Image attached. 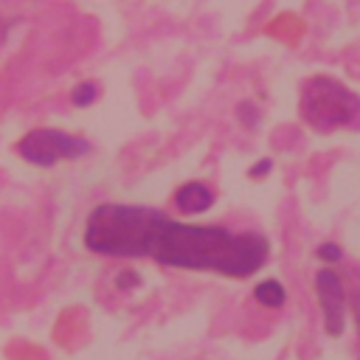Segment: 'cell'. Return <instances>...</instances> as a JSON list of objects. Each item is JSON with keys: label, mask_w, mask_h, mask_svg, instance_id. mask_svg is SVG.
<instances>
[{"label": "cell", "mask_w": 360, "mask_h": 360, "mask_svg": "<svg viewBox=\"0 0 360 360\" xmlns=\"http://www.w3.org/2000/svg\"><path fill=\"white\" fill-rule=\"evenodd\" d=\"M138 281H141V276H138L135 270H124V273H118V276H115V287H118V292L132 290Z\"/></svg>", "instance_id": "obj_11"}, {"label": "cell", "mask_w": 360, "mask_h": 360, "mask_svg": "<svg viewBox=\"0 0 360 360\" xmlns=\"http://www.w3.org/2000/svg\"><path fill=\"white\" fill-rule=\"evenodd\" d=\"M270 169H273V160H270V158H262L259 163H253V166H250V172H248V174H250V177H264Z\"/></svg>", "instance_id": "obj_12"}, {"label": "cell", "mask_w": 360, "mask_h": 360, "mask_svg": "<svg viewBox=\"0 0 360 360\" xmlns=\"http://www.w3.org/2000/svg\"><path fill=\"white\" fill-rule=\"evenodd\" d=\"M318 259H323L326 264H335V262H340L343 259V250H340V245H335V242H323V245H318Z\"/></svg>", "instance_id": "obj_10"}, {"label": "cell", "mask_w": 360, "mask_h": 360, "mask_svg": "<svg viewBox=\"0 0 360 360\" xmlns=\"http://www.w3.org/2000/svg\"><path fill=\"white\" fill-rule=\"evenodd\" d=\"M236 115H239V121H242L248 129H253V127L259 124V110H256V104H253V101H239Z\"/></svg>", "instance_id": "obj_9"}, {"label": "cell", "mask_w": 360, "mask_h": 360, "mask_svg": "<svg viewBox=\"0 0 360 360\" xmlns=\"http://www.w3.org/2000/svg\"><path fill=\"white\" fill-rule=\"evenodd\" d=\"M270 256L267 236L256 231L233 233L225 225H188L160 214L146 259L180 270H208L231 278L253 276Z\"/></svg>", "instance_id": "obj_1"}, {"label": "cell", "mask_w": 360, "mask_h": 360, "mask_svg": "<svg viewBox=\"0 0 360 360\" xmlns=\"http://www.w3.org/2000/svg\"><path fill=\"white\" fill-rule=\"evenodd\" d=\"M17 152L22 155V160L34 166H53L59 160H76L84 152H90V141L45 127V129H31L28 135H22V141L17 143Z\"/></svg>", "instance_id": "obj_4"}, {"label": "cell", "mask_w": 360, "mask_h": 360, "mask_svg": "<svg viewBox=\"0 0 360 360\" xmlns=\"http://www.w3.org/2000/svg\"><path fill=\"white\" fill-rule=\"evenodd\" d=\"M96 96H98V87H96L93 82H82V84H76V87L70 90V101H73L76 107H90V104L96 101Z\"/></svg>", "instance_id": "obj_8"}, {"label": "cell", "mask_w": 360, "mask_h": 360, "mask_svg": "<svg viewBox=\"0 0 360 360\" xmlns=\"http://www.w3.org/2000/svg\"><path fill=\"white\" fill-rule=\"evenodd\" d=\"M315 292H318V304L323 312L326 335L340 338L346 329V284H343V278L332 267H323L315 273Z\"/></svg>", "instance_id": "obj_5"}, {"label": "cell", "mask_w": 360, "mask_h": 360, "mask_svg": "<svg viewBox=\"0 0 360 360\" xmlns=\"http://www.w3.org/2000/svg\"><path fill=\"white\" fill-rule=\"evenodd\" d=\"M253 298H256L262 307H267V309H278V307H284V301H287V290H284L281 281L264 278V281H259V284L253 287Z\"/></svg>", "instance_id": "obj_7"}, {"label": "cell", "mask_w": 360, "mask_h": 360, "mask_svg": "<svg viewBox=\"0 0 360 360\" xmlns=\"http://www.w3.org/2000/svg\"><path fill=\"white\" fill-rule=\"evenodd\" d=\"M163 211L127 202H101L84 225V248L112 259H143Z\"/></svg>", "instance_id": "obj_2"}, {"label": "cell", "mask_w": 360, "mask_h": 360, "mask_svg": "<svg viewBox=\"0 0 360 360\" xmlns=\"http://www.w3.org/2000/svg\"><path fill=\"white\" fill-rule=\"evenodd\" d=\"M211 202H214V191H211L205 183H200V180H191V183L180 186L177 194H174V205H177L183 214H188V217L208 211Z\"/></svg>", "instance_id": "obj_6"}, {"label": "cell", "mask_w": 360, "mask_h": 360, "mask_svg": "<svg viewBox=\"0 0 360 360\" xmlns=\"http://www.w3.org/2000/svg\"><path fill=\"white\" fill-rule=\"evenodd\" d=\"M298 112L312 129L332 132L349 127L360 115V98L332 76H312L301 87Z\"/></svg>", "instance_id": "obj_3"}]
</instances>
